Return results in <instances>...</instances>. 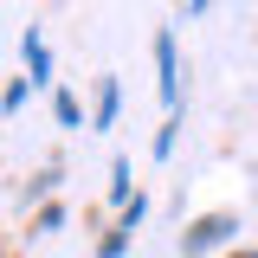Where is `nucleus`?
Masks as SVG:
<instances>
[{"mask_svg":"<svg viewBox=\"0 0 258 258\" xmlns=\"http://www.w3.org/2000/svg\"><path fill=\"white\" fill-rule=\"evenodd\" d=\"M232 232H239V220H232V213H200V220L187 226V239H181V252H213V245H226V239H232Z\"/></svg>","mask_w":258,"mask_h":258,"instance_id":"1","label":"nucleus"},{"mask_svg":"<svg viewBox=\"0 0 258 258\" xmlns=\"http://www.w3.org/2000/svg\"><path fill=\"white\" fill-rule=\"evenodd\" d=\"M155 91L174 110V97H181V84H174V32H155Z\"/></svg>","mask_w":258,"mask_h":258,"instance_id":"2","label":"nucleus"},{"mask_svg":"<svg viewBox=\"0 0 258 258\" xmlns=\"http://www.w3.org/2000/svg\"><path fill=\"white\" fill-rule=\"evenodd\" d=\"M26 71H32V84H45V78H52V52H45V39H39V32H26Z\"/></svg>","mask_w":258,"mask_h":258,"instance_id":"3","label":"nucleus"},{"mask_svg":"<svg viewBox=\"0 0 258 258\" xmlns=\"http://www.w3.org/2000/svg\"><path fill=\"white\" fill-rule=\"evenodd\" d=\"M110 123H116V78L97 84V129H110Z\"/></svg>","mask_w":258,"mask_h":258,"instance_id":"4","label":"nucleus"},{"mask_svg":"<svg viewBox=\"0 0 258 258\" xmlns=\"http://www.w3.org/2000/svg\"><path fill=\"white\" fill-rule=\"evenodd\" d=\"M26 91H32V78H13V84H7V97H0V110H20V103H26Z\"/></svg>","mask_w":258,"mask_h":258,"instance_id":"5","label":"nucleus"},{"mask_svg":"<svg viewBox=\"0 0 258 258\" xmlns=\"http://www.w3.org/2000/svg\"><path fill=\"white\" fill-rule=\"evenodd\" d=\"M52 110H58V123H64V129L78 123V97H71V91H58V97H52Z\"/></svg>","mask_w":258,"mask_h":258,"instance_id":"6","label":"nucleus"},{"mask_svg":"<svg viewBox=\"0 0 258 258\" xmlns=\"http://www.w3.org/2000/svg\"><path fill=\"white\" fill-rule=\"evenodd\" d=\"M174 129H181V123H174V116H168V123H161V129H155V155H161V161L174 155Z\"/></svg>","mask_w":258,"mask_h":258,"instance_id":"7","label":"nucleus"},{"mask_svg":"<svg viewBox=\"0 0 258 258\" xmlns=\"http://www.w3.org/2000/svg\"><path fill=\"white\" fill-rule=\"evenodd\" d=\"M110 174H116V181H110V200H129V161H116Z\"/></svg>","mask_w":258,"mask_h":258,"instance_id":"8","label":"nucleus"},{"mask_svg":"<svg viewBox=\"0 0 258 258\" xmlns=\"http://www.w3.org/2000/svg\"><path fill=\"white\" fill-rule=\"evenodd\" d=\"M58 220H64L58 207H39V220H32V232H58Z\"/></svg>","mask_w":258,"mask_h":258,"instance_id":"9","label":"nucleus"},{"mask_svg":"<svg viewBox=\"0 0 258 258\" xmlns=\"http://www.w3.org/2000/svg\"><path fill=\"white\" fill-rule=\"evenodd\" d=\"M207 7H213V0H194V13H207Z\"/></svg>","mask_w":258,"mask_h":258,"instance_id":"10","label":"nucleus"},{"mask_svg":"<svg viewBox=\"0 0 258 258\" xmlns=\"http://www.w3.org/2000/svg\"><path fill=\"white\" fill-rule=\"evenodd\" d=\"M226 258H258V252H226Z\"/></svg>","mask_w":258,"mask_h":258,"instance_id":"11","label":"nucleus"}]
</instances>
